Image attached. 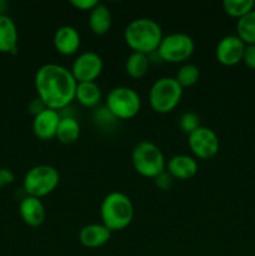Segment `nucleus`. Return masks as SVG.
I'll list each match as a JSON object with an SVG mask.
<instances>
[{"label":"nucleus","instance_id":"f257e3e1","mask_svg":"<svg viewBox=\"0 0 255 256\" xmlns=\"http://www.w3.org/2000/svg\"><path fill=\"white\" fill-rule=\"evenodd\" d=\"M38 98L52 110H64L75 100L76 80L72 72L59 64H45L35 72Z\"/></svg>","mask_w":255,"mask_h":256},{"label":"nucleus","instance_id":"f03ea898","mask_svg":"<svg viewBox=\"0 0 255 256\" xmlns=\"http://www.w3.org/2000/svg\"><path fill=\"white\" fill-rule=\"evenodd\" d=\"M162 36L164 35L160 25L149 18L132 20L124 30V40L132 52L146 55L156 52Z\"/></svg>","mask_w":255,"mask_h":256},{"label":"nucleus","instance_id":"7ed1b4c3","mask_svg":"<svg viewBox=\"0 0 255 256\" xmlns=\"http://www.w3.org/2000/svg\"><path fill=\"white\" fill-rule=\"evenodd\" d=\"M102 224L112 232L126 229L134 218V205L128 195L112 192L102 199L100 206Z\"/></svg>","mask_w":255,"mask_h":256},{"label":"nucleus","instance_id":"20e7f679","mask_svg":"<svg viewBox=\"0 0 255 256\" xmlns=\"http://www.w3.org/2000/svg\"><path fill=\"white\" fill-rule=\"evenodd\" d=\"M132 162L135 172L142 178L155 179L166 170V160L158 145L149 140L139 142L132 152Z\"/></svg>","mask_w":255,"mask_h":256},{"label":"nucleus","instance_id":"39448f33","mask_svg":"<svg viewBox=\"0 0 255 256\" xmlns=\"http://www.w3.org/2000/svg\"><path fill=\"white\" fill-rule=\"evenodd\" d=\"M182 89L175 78L165 76L158 79L149 90L150 108L158 114H168L179 105Z\"/></svg>","mask_w":255,"mask_h":256},{"label":"nucleus","instance_id":"423d86ee","mask_svg":"<svg viewBox=\"0 0 255 256\" xmlns=\"http://www.w3.org/2000/svg\"><path fill=\"white\" fill-rule=\"evenodd\" d=\"M60 182V174L52 165H36L28 170L22 180V190L28 196L38 199L52 194Z\"/></svg>","mask_w":255,"mask_h":256},{"label":"nucleus","instance_id":"0eeeda50","mask_svg":"<svg viewBox=\"0 0 255 256\" xmlns=\"http://www.w3.org/2000/svg\"><path fill=\"white\" fill-rule=\"evenodd\" d=\"M105 106L115 119L129 120L139 114L142 99L132 88L116 86L108 92Z\"/></svg>","mask_w":255,"mask_h":256},{"label":"nucleus","instance_id":"6e6552de","mask_svg":"<svg viewBox=\"0 0 255 256\" xmlns=\"http://www.w3.org/2000/svg\"><path fill=\"white\" fill-rule=\"evenodd\" d=\"M195 50V42L192 36L184 32H172L162 36V42L155 52L160 59L170 64H182L192 58Z\"/></svg>","mask_w":255,"mask_h":256},{"label":"nucleus","instance_id":"1a4fd4ad","mask_svg":"<svg viewBox=\"0 0 255 256\" xmlns=\"http://www.w3.org/2000/svg\"><path fill=\"white\" fill-rule=\"evenodd\" d=\"M188 145L192 155L200 160H210L219 152L220 142L216 132L206 126L198 128L188 135Z\"/></svg>","mask_w":255,"mask_h":256},{"label":"nucleus","instance_id":"9d476101","mask_svg":"<svg viewBox=\"0 0 255 256\" xmlns=\"http://www.w3.org/2000/svg\"><path fill=\"white\" fill-rule=\"evenodd\" d=\"M102 56L94 52H85L74 60L70 72L76 82H92L102 75Z\"/></svg>","mask_w":255,"mask_h":256},{"label":"nucleus","instance_id":"9b49d317","mask_svg":"<svg viewBox=\"0 0 255 256\" xmlns=\"http://www.w3.org/2000/svg\"><path fill=\"white\" fill-rule=\"evenodd\" d=\"M246 45L238 38V35H226L218 42L215 56L219 64L224 66H235L242 62Z\"/></svg>","mask_w":255,"mask_h":256},{"label":"nucleus","instance_id":"f8f14e48","mask_svg":"<svg viewBox=\"0 0 255 256\" xmlns=\"http://www.w3.org/2000/svg\"><path fill=\"white\" fill-rule=\"evenodd\" d=\"M62 120V115L56 110L46 108L44 112L34 116L32 120V132L39 140H52L56 136L58 126Z\"/></svg>","mask_w":255,"mask_h":256},{"label":"nucleus","instance_id":"ddd939ff","mask_svg":"<svg viewBox=\"0 0 255 256\" xmlns=\"http://www.w3.org/2000/svg\"><path fill=\"white\" fill-rule=\"evenodd\" d=\"M52 44L59 54L64 55V56H70V55L78 52L80 44H82V38H80L79 32L74 26L64 25L55 32Z\"/></svg>","mask_w":255,"mask_h":256},{"label":"nucleus","instance_id":"4468645a","mask_svg":"<svg viewBox=\"0 0 255 256\" xmlns=\"http://www.w3.org/2000/svg\"><path fill=\"white\" fill-rule=\"evenodd\" d=\"M199 165L190 155H174L166 162V172L176 180H189L196 175Z\"/></svg>","mask_w":255,"mask_h":256},{"label":"nucleus","instance_id":"2eb2a0df","mask_svg":"<svg viewBox=\"0 0 255 256\" xmlns=\"http://www.w3.org/2000/svg\"><path fill=\"white\" fill-rule=\"evenodd\" d=\"M19 214L28 226L38 228L44 224L46 210L42 200L26 195L19 204Z\"/></svg>","mask_w":255,"mask_h":256},{"label":"nucleus","instance_id":"dca6fc26","mask_svg":"<svg viewBox=\"0 0 255 256\" xmlns=\"http://www.w3.org/2000/svg\"><path fill=\"white\" fill-rule=\"evenodd\" d=\"M112 238V232L102 224L85 225L79 232L80 244L88 249H98L106 244Z\"/></svg>","mask_w":255,"mask_h":256},{"label":"nucleus","instance_id":"f3484780","mask_svg":"<svg viewBox=\"0 0 255 256\" xmlns=\"http://www.w3.org/2000/svg\"><path fill=\"white\" fill-rule=\"evenodd\" d=\"M18 28L9 15H0V52L16 54L18 52Z\"/></svg>","mask_w":255,"mask_h":256},{"label":"nucleus","instance_id":"a211bd4d","mask_svg":"<svg viewBox=\"0 0 255 256\" xmlns=\"http://www.w3.org/2000/svg\"><path fill=\"white\" fill-rule=\"evenodd\" d=\"M89 28L95 35H105L112 28V18L109 8L104 4H98L89 12Z\"/></svg>","mask_w":255,"mask_h":256},{"label":"nucleus","instance_id":"6ab92c4d","mask_svg":"<svg viewBox=\"0 0 255 256\" xmlns=\"http://www.w3.org/2000/svg\"><path fill=\"white\" fill-rule=\"evenodd\" d=\"M75 100L84 108H95L102 100V90L95 82H78Z\"/></svg>","mask_w":255,"mask_h":256},{"label":"nucleus","instance_id":"aec40b11","mask_svg":"<svg viewBox=\"0 0 255 256\" xmlns=\"http://www.w3.org/2000/svg\"><path fill=\"white\" fill-rule=\"evenodd\" d=\"M80 136V124L72 116H62L56 132V139L62 144L70 145L74 144Z\"/></svg>","mask_w":255,"mask_h":256},{"label":"nucleus","instance_id":"412c9836","mask_svg":"<svg viewBox=\"0 0 255 256\" xmlns=\"http://www.w3.org/2000/svg\"><path fill=\"white\" fill-rule=\"evenodd\" d=\"M150 68L149 55L132 52L125 62V72L132 79H142L148 74Z\"/></svg>","mask_w":255,"mask_h":256},{"label":"nucleus","instance_id":"4be33fe9","mask_svg":"<svg viewBox=\"0 0 255 256\" xmlns=\"http://www.w3.org/2000/svg\"><path fill=\"white\" fill-rule=\"evenodd\" d=\"M236 35L245 45H255V9L238 20Z\"/></svg>","mask_w":255,"mask_h":256},{"label":"nucleus","instance_id":"5701e85b","mask_svg":"<svg viewBox=\"0 0 255 256\" xmlns=\"http://www.w3.org/2000/svg\"><path fill=\"white\" fill-rule=\"evenodd\" d=\"M222 9L230 18L239 20L255 9V2L254 0H224Z\"/></svg>","mask_w":255,"mask_h":256},{"label":"nucleus","instance_id":"b1692460","mask_svg":"<svg viewBox=\"0 0 255 256\" xmlns=\"http://www.w3.org/2000/svg\"><path fill=\"white\" fill-rule=\"evenodd\" d=\"M200 78V70L196 65L194 64H184L179 68L176 72L175 80L179 82L180 86L184 88H192L199 82Z\"/></svg>","mask_w":255,"mask_h":256},{"label":"nucleus","instance_id":"393cba45","mask_svg":"<svg viewBox=\"0 0 255 256\" xmlns=\"http://www.w3.org/2000/svg\"><path fill=\"white\" fill-rule=\"evenodd\" d=\"M178 125H179L180 130L185 134L190 135L192 132L200 128V118L196 112H186L184 114L180 115L179 122H178Z\"/></svg>","mask_w":255,"mask_h":256},{"label":"nucleus","instance_id":"a878e982","mask_svg":"<svg viewBox=\"0 0 255 256\" xmlns=\"http://www.w3.org/2000/svg\"><path fill=\"white\" fill-rule=\"evenodd\" d=\"M94 120L95 122H98L99 126H104L109 129V128L114 124L115 120L118 119H115L112 115V112L106 109V106H104L100 108L99 110H96V112H94Z\"/></svg>","mask_w":255,"mask_h":256},{"label":"nucleus","instance_id":"bb28decb","mask_svg":"<svg viewBox=\"0 0 255 256\" xmlns=\"http://www.w3.org/2000/svg\"><path fill=\"white\" fill-rule=\"evenodd\" d=\"M154 182L160 190H162V192H166V190L172 189V184H174V179H172V178L168 174L166 170H165L162 175H159L158 178H155Z\"/></svg>","mask_w":255,"mask_h":256},{"label":"nucleus","instance_id":"cd10ccee","mask_svg":"<svg viewBox=\"0 0 255 256\" xmlns=\"http://www.w3.org/2000/svg\"><path fill=\"white\" fill-rule=\"evenodd\" d=\"M70 4H72L75 9L90 12L98 4H99V2H98V0H72Z\"/></svg>","mask_w":255,"mask_h":256},{"label":"nucleus","instance_id":"c85d7f7f","mask_svg":"<svg viewBox=\"0 0 255 256\" xmlns=\"http://www.w3.org/2000/svg\"><path fill=\"white\" fill-rule=\"evenodd\" d=\"M242 62H244L249 69L255 70V45H246V46H245Z\"/></svg>","mask_w":255,"mask_h":256},{"label":"nucleus","instance_id":"c756f323","mask_svg":"<svg viewBox=\"0 0 255 256\" xmlns=\"http://www.w3.org/2000/svg\"><path fill=\"white\" fill-rule=\"evenodd\" d=\"M45 109H46V105H45L44 102L39 99V98H36V99H32V102L28 104V110H29V112L32 115V116H36L38 114H40L42 112H44Z\"/></svg>","mask_w":255,"mask_h":256},{"label":"nucleus","instance_id":"7c9ffc66","mask_svg":"<svg viewBox=\"0 0 255 256\" xmlns=\"http://www.w3.org/2000/svg\"><path fill=\"white\" fill-rule=\"evenodd\" d=\"M14 182V174L9 169H0V188Z\"/></svg>","mask_w":255,"mask_h":256},{"label":"nucleus","instance_id":"2f4dec72","mask_svg":"<svg viewBox=\"0 0 255 256\" xmlns=\"http://www.w3.org/2000/svg\"><path fill=\"white\" fill-rule=\"evenodd\" d=\"M8 8V2L5 0H0V15H4V12Z\"/></svg>","mask_w":255,"mask_h":256}]
</instances>
